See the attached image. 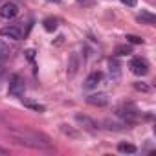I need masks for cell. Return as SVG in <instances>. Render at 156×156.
I'll return each instance as SVG.
<instances>
[{"instance_id": "1", "label": "cell", "mask_w": 156, "mask_h": 156, "mask_svg": "<svg viewBox=\"0 0 156 156\" xmlns=\"http://www.w3.org/2000/svg\"><path fill=\"white\" fill-rule=\"evenodd\" d=\"M9 96H13V98H20V96H24V90H26V81H24V77L22 75H19V73H15L11 79H9Z\"/></svg>"}, {"instance_id": "2", "label": "cell", "mask_w": 156, "mask_h": 156, "mask_svg": "<svg viewBox=\"0 0 156 156\" xmlns=\"http://www.w3.org/2000/svg\"><path fill=\"white\" fill-rule=\"evenodd\" d=\"M129 68H130V72L136 73V75H145V73L149 72V62H147L145 59H141V57H134V59L130 61Z\"/></svg>"}, {"instance_id": "3", "label": "cell", "mask_w": 156, "mask_h": 156, "mask_svg": "<svg viewBox=\"0 0 156 156\" xmlns=\"http://www.w3.org/2000/svg\"><path fill=\"white\" fill-rule=\"evenodd\" d=\"M19 15V6L15 2H4L2 6H0V17L2 19H15Z\"/></svg>"}, {"instance_id": "4", "label": "cell", "mask_w": 156, "mask_h": 156, "mask_svg": "<svg viewBox=\"0 0 156 156\" xmlns=\"http://www.w3.org/2000/svg\"><path fill=\"white\" fill-rule=\"evenodd\" d=\"M75 121H77V125H79V127H83L85 130H90V132L98 130V123H96L92 118L85 116V114H75Z\"/></svg>"}, {"instance_id": "5", "label": "cell", "mask_w": 156, "mask_h": 156, "mask_svg": "<svg viewBox=\"0 0 156 156\" xmlns=\"http://www.w3.org/2000/svg\"><path fill=\"white\" fill-rule=\"evenodd\" d=\"M0 35L6 39H13V41H20L22 39V30L19 26H6L0 30Z\"/></svg>"}, {"instance_id": "6", "label": "cell", "mask_w": 156, "mask_h": 156, "mask_svg": "<svg viewBox=\"0 0 156 156\" xmlns=\"http://www.w3.org/2000/svg\"><path fill=\"white\" fill-rule=\"evenodd\" d=\"M87 103H88V105H94V107H105V105L108 103V98H107V94L98 92V94H90V96L87 98Z\"/></svg>"}, {"instance_id": "7", "label": "cell", "mask_w": 156, "mask_h": 156, "mask_svg": "<svg viewBox=\"0 0 156 156\" xmlns=\"http://www.w3.org/2000/svg\"><path fill=\"white\" fill-rule=\"evenodd\" d=\"M103 79V73L101 72H92L88 77H87V81H85V88H96Z\"/></svg>"}, {"instance_id": "8", "label": "cell", "mask_w": 156, "mask_h": 156, "mask_svg": "<svg viewBox=\"0 0 156 156\" xmlns=\"http://www.w3.org/2000/svg\"><path fill=\"white\" fill-rule=\"evenodd\" d=\"M79 70V55L77 53H72L70 59H68V77H73Z\"/></svg>"}, {"instance_id": "9", "label": "cell", "mask_w": 156, "mask_h": 156, "mask_svg": "<svg viewBox=\"0 0 156 156\" xmlns=\"http://www.w3.org/2000/svg\"><path fill=\"white\" fill-rule=\"evenodd\" d=\"M108 73L112 79H119V75H121V66L116 59H110L108 61Z\"/></svg>"}, {"instance_id": "10", "label": "cell", "mask_w": 156, "mask_h": 156, "mask_svg": "<svg viewBox=\"0 0 156 156\" xmlns=\"http://www.w3.org/2000/svg\"><path fill=\"white\" fill-rule=\"evenodd\" d=\"M136 19H138V22H141V24H149V26H154V24H156V17H154L152 13H149V11H141Z\"/></svg>"}, {"instance_id": "11", "label": "cell", "mask_w": 156, "mask_h": 156, "mask_svg": "<svg viewBox=\"0 0 156 156\" xmlns=\"http://www.w3.org/2000/svg\"><path fill=\"white\" fill-rule=\"evenodd\" d=\"M61 132H62L64 136H68V138H73V140L79 138V132H77L75 129H72L70 125H66V123H62V125H61Z\"/></svg>"}, {"instance_id": "12", "label": "cell", "mask_w": 156, "mask_h": 156, "mask_svg": "<svg viewBox=\"0 0 156 156\" xmlns=\"http://www.w3.org/2000/svg\"><path fill=\"white\" fill-rule=\"evenodd\" d=\"M105 129L107 130H123L125 129V123H118V121H112V119H105Z\"/></svg>"}, {"instance_id": "13", "label": "cell", "mask_w": 156, "mask_h": 156, "mask_svg": "<svg viewBox=\"0 0 156 156\" xmlns=\"http://www.w3.org/2000/svg\"><path fill=\"white\" fill-rule=\"evenodd\" d=\"M57 22H59L57 19H53V17H50V19H46V20H44L42 24H44V30H46V31H50V33H53V31L57 30V26H59Z\"/></svg>"}, {"instance_id": "14", "label": "cell", "mask_w": 156, "mask_h": 156, "mask_svg": "<svg viewBox=\"0 0 156 156\" xmlns=\"http://www.w3.org/2000/svg\"><path fill=\"white\" fill-rule=\"evenodd\" d=\"M118 151L123 152V154H134L138 149H136V145H132V143H119V145H118Z\"/></svg>"}, {"instance_id": "15", "label": "cell", "mask_w": 156, "mask_h": 156, "mask_svg": "<svg viewBox=\"0 0 156 156\" xmlns=\"http://www.w3.org/2000/svg\"><path fill=\"white\" fill-rule=\"evenodd\" d=\"M9 53H11V50H9V46L4 42V41H0V61H4V59H8L9 57Z\"/></svg>"}, {"instance_id": "16", "label": "cell", "mask_w": 156, "mask_h": 156, "mask_svg": "<svg viewBox=\"0 0 156 156\" xmlns=\"http://www.w3.org/2000/svg\"><path fill=\"white\" fill-rule=\"evenodd\" d=\"M132 50H130V46H127V44H121V46H116V55H129Z\"/></svg>"}, {"instance_id": "17", "label": "cell", "mask_w": 156, "mask_h": 156, "mask_svg": "<svg viewBox=\"0 0 156 156\" xmlns=\"http://www.w3.org/2000/svg\"><path fill=\"white\" fill-rule=\"evenodd\" d=\"M24 105H26V107H30V108H33V110H37V112H44V110H46V108H44V105H39V103L24 101Z\"/></svg>"}, {"instance_id": "18", "label": "cell", "mask_w": 156, "mask_h": 156, "mask_svg": "<svg viewBox=\"0 0 156 156\" xmlns=\"http://www.w3.org/2000/svg\"><path fill=\"white\" fill-rule=\"evenodd\" d=\"M127 42H130V44H143V39L138 37V35H127Z\"/></svg>"}, {"instance_id": "19", "label": "cell", "mask_w": 156, "mask_h": 156, "mask_svg": "<svg viewBox=\"0 0 156 156\" xmlns=\"http://www.w3.org/2000/svg\"><path fill=\"white\" fill-rule=\"evenodd\" d=\"M134 88H136V90H140V92H149V90H151L145 83H136V85H134Z\"/></svg>"}, {"instance_id": "20", "label": "cell", "mask_w": 156, "mask_h": 156, "mask_svg": "<svg viewBox=\"0 0 156 156\" xmlns=\"http://www.w3.org/2000/svg\"><path fill=\"white\" fill-rule=\"evenodd\" d=\"M121 2H123L125 6H129V8H134V6H136V0H121Z\"/></svg>"}, {"instance_id": "21", "label": "cell", "mask_w": 156, "mask_h": 156, "mask_svg": "<svg viewBox=\"0 0 156 156\" xmlns=\"http://www.w3.org/2000/svg\"><path fill=\"white\" fill-rule=\"evenodd\" d=\"M6 152H8V151H6L4 147H0V154H6Z\"/></svg>"}, {"instance_id": "22", "label": "cell", "mask_w": 156, "mask_h": 156, "mask_svg": "<svg viewBox=\"0 0 156 156\" xmlns=\"http://www.w3.org/2000/svg\"><path fill=\"white\" fill-rule=\"evenodd\" d=\"M77 2H85V0H77Z\"/></svg>"}, {"instance_id": "23", "label": "cell", "mask_w": 156, "mask_h": 156, "mask_svg": "<svg viewBox=\"0 0 156 156\" xmlns=\"http://www.w3.org/2000/svg\"><path fill=\"white\" fill-rule=\"evenodd\" d=\"M53 2H59V0H53Z\"/></svg>"}]
</instances>
